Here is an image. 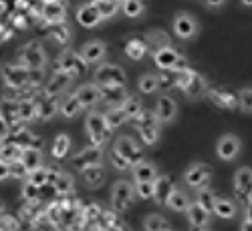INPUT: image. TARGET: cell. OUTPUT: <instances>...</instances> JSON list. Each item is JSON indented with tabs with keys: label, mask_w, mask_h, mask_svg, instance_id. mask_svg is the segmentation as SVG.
<instances>
[{
	"label": "cell",
	"mask_w": 252,
	"mask_h": 231,
	"mask_svg": "<svg viewBox=\"0 0 252 231\" xmlns=\"http://www.w3.org/2000/svg\"><path fill=\"white\" fill-rule=\"evenodd\" d=\"M252 181V169L250 167H240V169L236 171L234 175V193H244L246 191V187L250 185Z\"/></svg>",
	"instance_id": "f6af8a7d"
},
{
	"label": "cell",
	"mask_w": 252,
	"mask_h": 231,
	"mask_svg": "<svg viewBox=\"0 0 252 231\" xmlns=\"http://www.w3.org/2000/svg\"><path fill=\"white\" fill-rule=\"evenodd\" d=\"M158 82H159V89H165V91L176 87V73L174 71H159Z\"/></svg>",
	"instance_id": "6f0895ef"
},
{
	"label": "cell",
	"mask_w": 252,
	"mask_h": 231,
	"mask_svg": "<svg viewBox=\"0 0 252 231\" xmlns=\"http://www.w3.org/2000/svg\"><path fill=\"white\" fill-rule=\"evenodd\" d=\"M125 121H127V115H125V111L121 109V104H117V107H111L107 113H105V123H107V127L111 131H115L117 127H121Z\"/></svg>",
	"instance_id": "ab89813d"
},
{
	"label": "cell",
	"mask_w": 252,
	"mask_h": 231,
	"mask_svg": "<svg viewBox=\"0 0 252 231\" xmlns=\"http://www.w3.org/2000/svg\"><path fill=\"white\" fill-rule=\"evenodd\" d=\"M148 51H150V45L141 38H131V40H127V45H125V54L131 60H141L148 54Z\"/></svg>",
	"instance_id": "f546056e"
},
{
	"label": "cell",
	"mask_w": 252,
	"mask_h": 231,
	"mask_svg": "<svg viewBox=\"0 0 252 231\" xmlns=\"http://www.w3.org/2000/svg\"><path fill=\"white\" fill-rule=\"evenodd\" d=\"M69 151H71V137L65 135V133L57 135L55 141H53V147H51V157L61 161V159H65L69 155Z\"/></svg>",
	"instance_id": "83f0119b"
},
{
	"label": "cell",
	"mask_w": 252,
	"mask_h": 231,
	"mask_svg": "<svg viewBox=\"0 0 252 231\" xmlns=\"http://www.w3.org/2000/svg\"><path fill=\"white\" fill-rule=\"evenodd\" d=\"M10 177V163L0 159V181H6Z\"/></svg>",
	"instance_id": "6125c7cd"
},
{
	"label": "cell",
	"mask_w": 252,
	"mask_h": 231,
	"mask_svg": "<svg viewBox=\"0 0 252 231\" xmlns=\"http://www.w3.org/2000/svg\"><path fill=\"white\" fill-rule=\"evenodd\" d=\"M139 139H141L143 145H148V147L156 145L158 139H159V127H143V129H139Z\"/></svg>",
	"instance_id": "816d5d0a"
},
{
	"label": "cell",
	"mask_w": 252,
	"mask_h": 231,
	"mask_svg": "<svg viewBox=\"0 0 252 231\" xmlns=\"http://www.w3.org/2000/svg\"><path fill=\"white\" fill-rule=\"evenodd\" d=\"M238 107L242 109V113H252V87L240 91V103H238Z\"/></svg>",
	"instance_id": "91938a15"
},
{
	"label": "cell",
	"mask_w": 252,
	"mask_h": 231,
	"mask_svg": "<svg viewBox=\"0 0 252 231\" xmlns=\"http://www.w3.org/2000/svg\"><path fill=\"white\" fill-rule=\"evenodd\" d=\"M145 43L150 45V49L158 51V49H165V47H172V40L163 30H150L148 36H145Z\"/></svg>",
	"instance_id": "f35d334b"
},
{
	"label": "cell",
	"mask_w": 252,
	"mask_h": 231,
	"mask_svg": "<svg viewBox=\"0 0 252 231\" xmlns=\"http://www.w3.org/2000/svg\"><path fill=\"white\" fill-rule=\"evenodd\" d=\"M121 109L125 111V115H127V121H129L131 117H135V115L141 111V103H139V99H135V97H127V99L121 103Z\"/></svg>",
	"instance_id": "db71d44e"
},
{
	"label": "cell",
	"mask_w": 252,
	"mask_h": 231,
	"mask_svg": "<svg viewBox=\"0 0 252 231\" xmlns=\"http://www.w3.org/2000/svg\"><path fill=\"white\" fill-rule=\"evenodd\" d=\"M47 217H49V221H51V225H55V227H59L61 223H63V205H61V201H55V203H51L47 209Z\"/></svg>",
	"instance_id": "681fc988"
},
{
	"label": "cell",
	"mask_w": 252,
	"mask_h": 231,
	"mask_svg": "<svg viewBox=\"0 0 252 231\" xmlns=\"http://www.w3.org/2000/svg\"><path fill=\"white\" fill-rule=\"evenodd\" d=\"M115 149L127 159L131 165H135L137 161L143 159V151H141V147L131 139V137H119L115 141Z\"/></svg>",
	"instance_id": "5bb4252c"
},
{
	"label": "cell",
	"mask_w": 252,
	"mask_h": 231,
	"mask_svg": "<svg viewBox=\"0 0 252 231\" xmlns=\"http://www.w3.org/2000/svg\"><path fill=\"white\" fill-rule=\"evenodd\" d=\"M10 177H14V179H27L29 177V169L20 159L10 161Z\"/></svg>",
	"instance_id": "680465c9"
},
{
	"label": "cell",
	"mask_w": 252,
	"mask_h": 231,
	"mask_svg": "<svg viewBox=\"0 0 252 231\" xmlns=\"http://www.w3.org/2000/svg\"><path fill=\"white\" fill-rule=\"evenodd\" d=\"M23 197H25L29 203L38 201V197H40V187H38V185H34V183H31V181L27 179V181H25V185H23Z\"/></svg>",
	"instance_id": "11a10c76"
},
{
	"label": "cell",
	"mask_w": 252,
	"mask_h": 231,
	"mask_svg": "<svg viewBox=\"0 0 252 231\" xmlns=\"http://www.w3.org/2000/svg\"><path fill=\"white\" fill-rule=\"evenodd\" d=\"M8 135H10V125H8L2 109H0V143H2V139L8 137Z\"/></svg>",
	"instance_id": "94428289"
},
{
	"label": "cell",
	"mask_w": 252,
	"mask_h": 231,
	"mask_svg": "<svg viewBox=\"0 0 252 231\" xmlns=\"http://www.w3.org/2000/svg\"><path fill=\"white\" fill-rule=\"evenodd\" d=\"M51 40L55 45L59 47H67L71 43V28L65 25V23H61V25H51V32H49Z\"/></svg>",
	"instance_id": "4dcf8cb0"
},
{
	"label": "cell",
	"mask_w": 252,
	"mask_h": 231,
	"mask_svg": "<svg viewBox=\"0 0 252 231\" xmlns=\"http://www.w3.org/2000/svg\"><path fill=\"white\" fill-rule=\"evenodd\" d=\"M77 23L81 26H85V28H95V26H99L103 23V20H101L97 8L91 2H87V4H81L77 8Z\"/></svg>",
	"instance_id": "7402d4cb"
},
{
	"label": "cell",
	"mask_w": 252,
	"mask_h": 231,
	"mask_svg": "<svg viewBox=\"0 0 252 231\" xmlns=\"http://www.w3.org/2000/svg\"><path fill=\"white\" fill-rule=\"evenodd\" d=\"M81 109H83V104H81V101H79V97H77L75 93L69 95L65 101L59 104V113L65 117V119H73L75 115H79Z\"/></svg>",
	"instance_id": "1f68e13d"
},
{
	"label": "cell",
	"mask_w": 252,
	"mask_h": 231,
	"mask_svg": "<svg viewBox=\"0 0 252 231\" xmlns=\"http://www.w3.org/2000/svg\"><path fill=\"white\" fill-rule=\"evenodd\" d=\"M240 153V139L236 135H222L216 143V155L222 161H232Z\"/></svg>",
	"instance_id": "7c38bea8"
},
{
	"label": "cell",
	"mask_w": 252,
	"mask_h": 231,
	"mask_svg": "<svg viewBox=\"0 0 252 231\" xmlns=\"http://www.w3.org/2000/svg\"><path fill=\"white\" fill-rule=\"evenodd\" d=\"M4 139L14 141L16 145L23 147V149H29V147H36V149H38V145H40V139H38V137H34L32 133H29L27 129H23V131L14 133L12 137H4Z\"/></svg>",
	"instance_id": "b9f144b4"
},
{
	"label": "cell",
	"mask_w": 252,
	"mask_h": 231,
	"mask_svg": "<svg viewBox=\"0 0 252 231\" xmlns=\"http://www.w3.org/2000/svg\"><path fill=\"white\" fill-rule=\"evenodd\" d=\"M216 193L212 191L210 187H206V185H202V187H198V193H196V203H200L208 213H214V203H216Z\"/></svg>",
	"instance_id": "e575fe53"
},
{
	"label": "cell",
	"mask_w": 252,
	"mask_h": 231,
	"mask_svg": "<svg viewBox=\"0 0 252 231\" xmlns=\"http://www.w3.org/2000/svg\"><path fill=\"white\" fill-rule=\"evenodd\" d=\"M240 2H242L246 8H252V0H240Z\"/></svg>",
	"instance_id": "003e7915"
},
{
	"label": "cell",
	"mask_w": 252,
	"mask_h": 231,
	"mask_svg": "<svg viewBox=\"0 0 252 231\" xmlns=\"http://www.w3.org/2000/svg\"><path fill=\"white\" fill-rule=\"evenodd\" d=\"M212 173H214V169L208 163H194L192 167H188V171L184 173V181L188 187L198 189L202 185H208Z\"/></svg>",
	"instance_id": "9c48e42d"
},
{
	"label": "cell",
	"mask_w": 252,
	"mask_h": 231,
	"mask_svg": "<svg viewBox=\"0 0 252 231\" xmlns=\"http://www.w3.org/2000/svg\"><path fill=\"white\" fill-rule=\"evenodd\" d=\"M154 62H156V67L159 71H174V73H180V71H184L188 67L186 56H182L172 47L154 51Z\"/></svg>",
	"instance_id": "7a4b0ae2"
},
{
	"label": "cell",
	"mask_w": 252,
	"mask_h": 231,
	"mask_svg": "<svg viewBox=\"0 0 252 231\" xmlns=\"http://www.w3.org/2000/svg\"><path fill=\"white\" fill-rule=\"evenodd\" d=\"M143 227L148 229V231H159V229H161V231H172V223L167 221L165 217L158 215V213H152V215L145 217Z\"/></svg>",
	"instance_id": "ee69618b"
},
{
	"label": "cell",
	"mask_w": 252,
	"mask_h": 231,
	"mask_svg": "<svg viewBox=\"0 0 252 231\" xmlns=\"http://www.w3.org/2000/svg\"><path fill=\"white\" fill-rule=\"evenodd\" d=\"M156 115L159 119V123H172L178 115V104L172 97H167V95H161L156 103Z\"/></svg>",
	"instance_id": "ac0fdd59"
},
{
	"label": "cell",
	"mask_w": 252,
	"mask_h": 231,
	"mask_svg": "<svg viewBox=\"0 0 252 231\" xmlns=\"http://www.w3.org/2000/svg\"><path fill=\"white\" fill-rule=\"evenodd\" d=\"M204 4H206L208 8L218 10V8H222V6L226 4V0H204Z\"/></svg>",
	"instance_id": "be15d7a7"
},
{
	"label": "cell",
	"mask_w": 252,
	"mask_h": 231,
	"mask_svg": "<svg viewBox=\"0 0 252 231\" xmlns=\"http://www.w3.org/2000/svg\"><path fill=\"white\" fill-rule=\"evenodd\" d=\"M73 189H75V181H73V177H71L69 173H61V175L57 177V181H55V191H57V195L69 197V195L73 193Z\"/></svg>",
	"instance_id": "7bdbcfd3"
},
{
	"label": "cell",
	"mask_w": 252,
	"mask_h": 231,
	"mask_svg": "<svg viewBox=\"0 0 252 231\" xmlns=\"http://www.w3.org/2000/svg\"><path fill=\"white\" fill-rule=\"evenodd\" d=\"M27 179H29L31 183L38 185V187L47 185V179H49V171H47V167H45V165H40V167H36V169L29 171V177H27Z\"/></svg>",
	"instance_id": "f5cc1de1"
},
{
	"label": "cell",
	"mask_w": 252,
	"mask_h": 231,
	"mask_svg": "<svg viewBox=\"0 0 252 231\" xmlns=\"http://www.w3.org/2000/svg\"><path fill=\"white\" fill-rule=\"evenodd\" d=\"M93 80L97 85H125V73L117 65H99Z\"/></svg>",
	"instance_id": "30bf717a"
},
{
	"label": "cell",
	"mask_w": 252,
	"mask_h": 231,
	"mask_svg": "<svg viewBox=\"0 0 252 231\" xmlns=\"http://www.w3.org/2000/svg\"><path fill=\"white\" fill-rule=\"evenodd\" d=\"M135 195L143 201L154 199V181H137L135 185Z\"/></svg>",
	"instance_id": "f907efd6"
},
{
	"label": "cell",
	"mask_w": 252,
	"mask_h": 231,
	"mask_svg": "<svg viewBox=\"0 0 252 231\" xmlns=\"http://www.w3.org/2000/svg\"><path fill=\"white\" fill-rule=\"evenodd\" d=\"M111 165L115 167L117 171H127V169H131V163L125 159V157L115 149V147L111 149Z\"/></svg>",
	"instance_id": "9f6ffc18"
},
{
	"label": "cell",
	"mask_w": 252,
	"mask_h": 231,
	"mask_svg": "<svg viewBox=\"0 0 252 231\" xmlns=\"http://www.w3.org/2000/svg\"><path fill=\"white\" fill-rule=\"evenodd\" d=\"M55 65H57L55 69H57V71H63V73H69V75H85L89 62L83 58L79 52H75V51H71V49H65V51L59 52Z\"/></svg>",
	"instance_id": "3957f363"
},
{
	"label": "cell",
	"mask_w": 252,
	"mask_h": 231,
	"mask_svg": "<svg viewBox=\"0 0 252 231\" xmlns=\"http://www.w3.org/2000/svg\"><path fill=\"white\" fill-rule=\"evenodd\" d=\"M47 97V95H45ZM59 97H47L43 103L38 104V113H36V119H40V121H49V119H53V115L55 113H59Z\"/></svg>",
	"instance_id": "d6a6232c"
},
{
	"label": "cell",
	"mask_w": 252,
	"mask_h": 231,
	"mask_svg": "<svg viewBox=\"0 0 252 231\" xmlns=\"http://www.w3.org/2000/svg\"><path fill=\"white\" fill-rule=\"evenodd\" d=\"M91 4L97 8L101 20H109L121 10V0H91Z\"/></svg>",
	"instance_id": "4316f807"
},
{
	"label": "cell",
	"mask_w": 252,
	"mask_h": 231,
	"mask_svg": "<svg viewBox=\"0 0 252 231\" xmlns=\"http://www.w3.org/2000/svg\"><path fill=\"white\" fill-rule=\"evenodd\" d=\"M186 213H188V221H190V225L194 229H208L210 227V215H212V213H208L200 203L190 201V205H188V209H186Z\"/></svg>",
	"instance_id": "e0dca14e"
},
{
	"label": "cell",
	"mask_w": 252,
	"mask_h": 231,
	"mask_svg": "<svg viewBox=\"0 0 252 231\" xmlns=\"http://www.w3.org/2000/svg\"><path fill=\"white\" fill-rule=\"evenodd\" d=\"M83 104V109H91L101 101V91H99V85L97 82H87V85L79 87V91L75 93Z\"/></svg>",
	"instance_id": "603a6c76"
},
{
	"label": "cell",
	"mask_w": 252,
	"mask_h": 231,
	"mask_svg": "<svg viewBox=\"0 0 252 231\" xmlns=\"http://www.w3.org/2000/svg\"><path fill=\"white\" fill-rule=\"evenodd\" d=\"M200 30V25H198V20L190 14V12H178L176 18H174V32L178 38L182 40H190L198 34Z\"/></svg>",
	"instance_id": "ba28073f"
},
{
	"label": "cell",
	"mask_w": 252,
	"mask_h": 231,
	"mask_svg": "<svg viewBox=\"0 0 252 231\" xmlns=\"http://www.w3.org/2000/svg\"><path fill=\"white\" fill-rule=\"evenodd\" d=\"M188 205H190V199H188V195L174 187V191L170 193V197H167V201H165V207H170L172 211L182 213V211H186V209H188Z\"/></svg>",
	"instance_id": "8d00e7d4"
},
{
	"label": "cell",
	"mask_w": 252,
	"mask_h": 231,
	"mask_svg": "<svg viewBox=\"0 0 252 231\" xmlns=\"http://www.w3.org/2000/svg\"><path fill=\"white\" fill-rule=\"evenodd\" d=\"M0 77L8 89H23L31 82V69L23 65H2L0 67Z\"/></svg>",
	"instance_id": "8992f818"
},
{
	"label": "cell",
	"mask_w": 252,
	"mask_h": 231,
	"mask_svg": "<svg viewBox=\"0 0 252 231\" xmlns=\"http://www.w3.org/2000/svg\"><path fill=\"white\" fill-rule=\"evenodd\" d=\"M174 179L170 175H158L154 179V201L158 205H165L167 197L174 191Z\"/></svg>",
	"instance_id": "d6986e66"
},
{
	"label": "cell",
	"mask_w": 252,
	"mask_h": 231,
	"mask_svg": "<svg viewBox=\"0 0 252 231\" xmlns=\"http://www.w3.org/2000/svg\"><path fill=\"white\" fill-rule=\"evenodd\" d=\"M75 169H85V167H91V165H97V163H103V147H97V145H91V147H85L83 151H79L77 155H73L71 159Z\"/></svg>",
	"instance_id": "8fae6325"
},
{
	"label": "cell",
	"mask_w": 252,
	"mask_h": 231,
	"mask_svg": "<svg viewBox=\"0 0 252 231\" xmlns=\"http://www.w3.org/2000/svg\"><path fill=\"white\" fill-rule=\"evenodd\" d=\"M244 219L252 221V201H250L248 205H244Z\"/></svg>",
	"instance_id": "e7e4bbea"
},
{
	"label": "cell",
	"mask_w": 252,
	"mask_h": 231,
	"mask_svg": "<svg viewBox=\"0 0 252 231\" xmlns=\"http://www.w3.org/2000/svg\"><path fill=\"white\" fill-rule=\"evenodd\" d=\"M214 213H216L220 219H234L236 213H238V207H236L234 201H230V199H226V197H216Z\"/></svg>",
	"instance_id": "f1b7e54d"
},
{
	"label": "cell",
	"mask_w": 252,
	"mask_h": 231,
	"mask_svg": "<svg viewBox=\"0 0 252 231\" xmlns=\"http://www.w3.org/2000/svg\"><path fill=\"white\" fill-rule=\"evenodd\" d=\"M131 175H133V181H154L158 177V171H156V167L150 163V161H137L135 165H131Z\"/></svg>",
	"instance_id": "d4e9b609"
},
{
	"label": "cell",
	"mask_w": 252,
	"mask_h": 231,
	"mask_svg": "<svg viewBox=\"0 0 252 231\" xmlns=\"http://www.w3.org/2000/svg\"><path fill=\"white\" fill-rule=\"evenodd\" d=\"M18 60L20 65L31 71H43L47 65V54L43 47H40V43H31L18 51Z\"/></svg>",
	"instance_id": "277c9868"
},
{
	"label": "cell",
	"mask_w": 252,
	"mask_h": 231,
	"mask_svg": "<svg viewBox=\"0 0 252 231\" xmlns=\"http://www.w3.org/2000/svg\"><path fill=\"white\" fill-rule=\"evenodd\" d=\"M121 10L127 18H139L145 10V4L141 0H121Z\"/></svg>",
	"instance_id": "7dc6e473"
},
{
	"label": "cell",
	"mask_w": 252,
	"mask_h": 231,
	"mask_svg": "<svg viewBox=\"0 0 252 231\" xmlns=\"http://www.w3.org/2000/svg\"><path fill=\"white\" fill-rule=\"evenodd\" d=\"M99 91H101V101L107 107H117L129 97L125 85H99Z\"/></svg>",
	"instance_id": "4fadbf2b"
},
{
	"label": "cell",
	"mask_w": 252,
	"mask_h": 231,
	"mask_svg": "<svg viewBox=\"0 0 252 231\" xmlns=\"http://www.w3.org/2000/svg\"><path fill=\"white\" fill-rule=\"evenodd\" d=\"M137 87H139V91H141L143 95H152V93H156V91L159 89L158 75H154V73H145V75H141V77H139V82H137Z\"/></svg>",
	"instance_id": "bcb514c9"
},
{
	"label": "cell",
	"mask_w": 252,
	"mask_h": 231,
	"mask_svg": "<svg viewBox=\"0 0 252 231\" xmlns=\"http://www.w3.org/2000/svg\"><path fill=\"white\" fill-rule=\"evenodd\" d=\"M129 123L133 125L137 131L143 129V127H159V119H158L156 111H152V109H143V107H141V111H139L135 117L129 119Z\"/></svg>",
	"instance_id": "484cf974"
},
{
	"label": "cell",
	"mask_w": 252,
	"mask_h": 231,
	"mask_svg": "<svg viewBox=\"0 0 252 231\" xmlns=\"http://www.w3.org/2000/svg\"><path fill=\"white\" fill-rule=\"evenodd\" d=\"M71 80H73V75L63 73V71H55L53 77L47 80L45 95L47 97H59V95H63V91H67V87L71 85Z\"/></svg>",
	"instance_id": "9a60e30c"
},
{
	"label": "cell",
	"mask_w": 252,
	"mask_h": 231,
	"mask_svg": "<svg viewBox=\"0 0 252 231\" xmlns=\"http://www.w3.org/2000/svg\"><path fill=\"white\" fill-rule=\"evenodd\" d=\"M240 229H242V231H252V221L244 219V221H242V225H240Z\"/></svg>",
	"instance_id": "03108f58"
},
{
	"label": "cell",
	"mask_w": 252,
	"mask_h": 231,
	"mask_svg": "<svg viewBox=\"0 0 252 231\" xmlns=\"http://www.w3.org/2000/svg\"><path fill=\"white\" fill-rule=\"evenodd\" d=\"M79 173H81V181H83V185L89 187V189L101 187L103 181H105V167H103V163L85 167V169H81Z\"/></svg>",
	"instance_id": "44dd1931"
},
{
	"label": "cell",
	"mask_w": 252,
	"mask_h": 231,
	"mask_svg": "<svg viewBox=\"0 0 252 231\" xmlns=\"http://www.w3.org/2000/svg\"><path fill=\"white\" fill-rule=\"evenodd\" d=\"M36 113H38V104H34L32 101L18 103V119L20 121H32V119H36Z\"/></svg>",
	"instance_id": "c3c4849f"
},
{
	"label": "cell",
	"mask_w": 252,
	"mask_h": 231,
	"mask_svg": "<svg viewBox=\"0 0 252 231\" xmlns=\"http://www.w3.org/2000/svg\"><path fill=\"white\" fill-rule=\"evenodd\" d=\"M135 199V187L129 181H117L113 185L111 191V209H115L117 213L127 211Z\"/></svg>",
	"instance_id": "5b68a950"
},
{
	"label": "cell",
	"mask_w": 252,
	"mask_h": 231,
	"mask_svg": "<svg viewBox=\"0 0 252 231\" xmlns=\"http://www.w3.org/2000/svg\"><path fill=\"white\" fill-rule=\"evenodd\" d=\"M184 95L188 99H202L206 93H208V80L198 73V71H192V77L190 80L186 82V87L182 89Z\"/></svg>",
	"instance_id": "ffe728a7"
},
{
	"label": "cell",
	"mask_w": 252,
	"mask_h": 231,
	"mask_svg": "<svg viewBox=\"0 0 252 231\" xmlns=\"http://www.w3.org/2000/svg\"><path fill=\"white\" fill-rule=\"evenodd\" d=\"M101 213H103L101 205L99 203H93V201L87 207H81V223H83V227H89L93 223H99Z\"/></svg>",
	"instance_id": "836d02e7"
},
{
	"label": "cell",
	"mask_w": 252,
	"mask_h": 231,
	"mask_svg": "<svg viewBox=\"0 0 252 231\" xmlns=\"http://www.w3.org/2000/svg\"><path fill=\"white\" fill-rule=\"evenodd\" d=\"M85 129H87L91 145H97V147L107 145V141L111 139V133H113L107 127V123H105V113H89L85 119Z\"/></svg>",
	"instance_id": "6da1fadb"
},
{
	"label": "cell",
	"mask_w": 252,
	"mask_h": 231,
	"mask_svg": "<svg viewBox=\"0 0 252 231\" xmlns=\"http://www.w3.org/2000/svg\"><path fill=\"white\" fill-rule=\"evenodd\" d=\"M20 161L25 163V167H27L29 171H32V169H36V167L43 165V151L36 149V147H29V149H23Z\"/></svg>",
	"instance_id": "d590c367"
},
{
	"label": "cell",
	"mask_w": 252,
	"mask_h": 231,
	"mask_svg": "<svg viewBox=\"0 0 252 231\" xmlns=\"http://www.w3.org/2000/svg\"><path fill=\"white\" fill-rule=\"evenodd\" d=\"M208 99L220 109H236L240 103V91H234L230 87H214L208 91Z\"/></svg>",
	"instance_id": "52a82bcc"
},
{
	"label": "cell",
	"mask_w": 252,
	"mask_h": 231,
	"mask_svg": "<svg viewBox=\"0 0 252 231\" xmlns=\"http://www.w3.org/2000/svg\"><path fill=\"white\" fill-rule=\"evenodd\" d=\"M79 54L85 58L89 65H97V62H101L105 58V54H107V47H105L103 40H89V43L81 47Z\"/></svg>",
	"instance_id": "2e32d148"
},
{
	"label": "cell",
	"mask_w": 252,
	"mask_h": 231,
	"mask_svg": "<svg viewBox=\"0 0 252 231\" xmlns=\"http://www.w3.org/2000/svg\"><path fill=\"white\" fill-rule=\"evenodd\" d=\"M65 6H63L59 0H49V2H45L43 6V16L47 18V23L51 25H61V23H65Z\"/></svg>",
	"instance_id": "cb8c5ba5"
},
{
	"label": "cell",
	"mask_w": 252,
	"mask_h": 231,
	"mask_svg": "<svg viewBox=\"0 0 252 231\" xmlns=\"http://www.w3.org/2000/svg\"><path fill=\"white\" fill-rule=\"evenodd\" d=\"M20 155H23V147L10 139H2V143H0V159L10 163L14 159H20Z\"/></svg>",
	"instance_id": "74e56055"
},
{
	"label": "cell",
	"mask_w": 252,
	"mask_h": 231,
	"mask_svg": "<svg viewBox=\"0 0 252 231\" xmlns=\"http://www.w3.org/2000/svg\"><path fill=\"white\" fill-rule=\"evenodd\" d=\"M99 225L103 229H125V223H123V219L119 217V213L115 211V209H111V211H103L101 217H99Z\"/></svg>",
	"instance_id": "60d3db41"
}]
</instances>
